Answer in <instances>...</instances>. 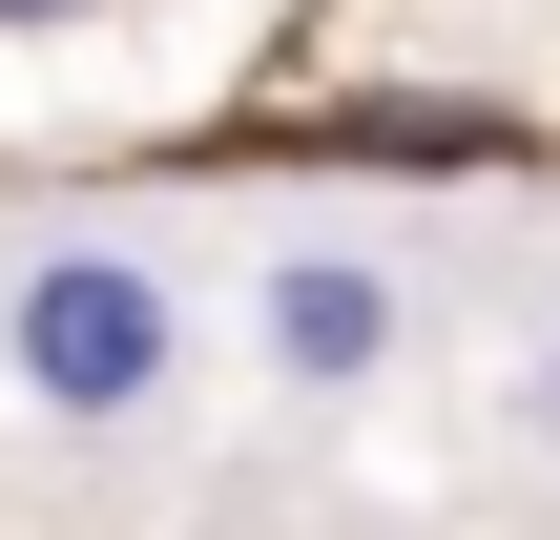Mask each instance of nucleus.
Wrapping results in <instances>:
<instances>
[{"instance_id": "f03ea898", "label": "nucleus", "mask_w": 560, "mask_h": 540, "mask_svg": "<svg viewBox=\"0 0 560 540\" xmlns=\"http://www.w3.org/2000/svg\"><path fill=\"white\" fill-rule=\"evenodd\" d=\"M249 333H270V375H291V395H374V375L416 354V271H395L374 229H291V250H270V291H249Z\"/></svg>"}, {"instance_id": "7ed1b4c3", "label": "nucleus", "mask_w": 560, "mask_h": 540, "mask_svg": "<svg viewBox=\"0 0 560 540\" xmlns=\"http://www.w3.org/2000/svg\"><path fill=\"white\" fill-rule=\"evenodd\" d=\"M520 416H540V437H560V354H540V395H520Z\"/></svg>"}, {"instance_id": "f257e3e1", "label": "nucleus", "mask_w": 560, "mask_h": 540, "mask_svg": "<svg viewBox=\"0 0 560 540\" xmlns=\"http://www.w3.org/2000/svg\"><path fill=\"white\" fill-rule=\"evenodd\" d=\"M0 375H21L62 437H125V416H166V375H187V291H166L125 229H62V250L0 271Z\"/></svg>"}, {"instance_id": "20e7f679", "label": "nucleus", "mask_w": 560, "mask_h": 540, "mask_svg": "<svg viewBox=\"0 0 560 540\" xmlns=\"http://www.w3.org/2000/svg\"><path fill=\"white\" fill-rule=\"evenodd\" d=\"M0 21H83V0H0Z\"/></svg>"}]
</instances>
